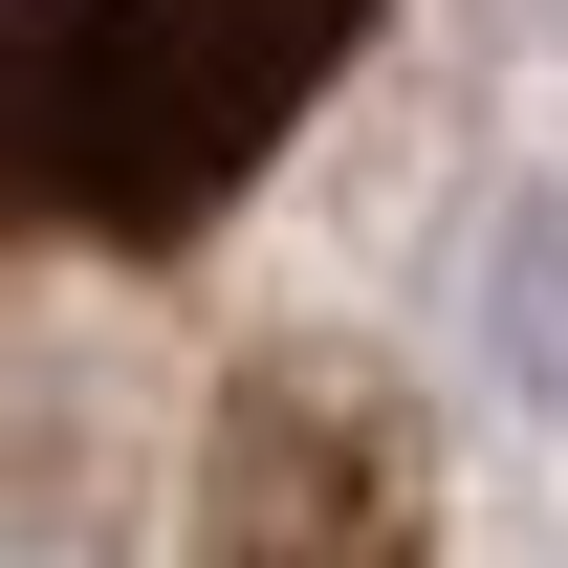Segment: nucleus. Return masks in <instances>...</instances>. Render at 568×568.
Masks as SVG:
<instances>
[{
  "label": "nucleus",
  "instance_id": "f03ea898",
  "mask_svg": "<svg viewBox=\"0 0 568 568\" xmlns=\"http://www.w3.org/2000/svg\"><path fill=\"white\" fill-rule=\"evenodd\" d=\"M175 568H416V437L351 372H241Z\"/></svg>",
  "mask_w": 568,
  "mask_h": 568
},
{
  "label": "nucleus",
  "instance_id": "f257e3e1",
  "mask_svg": "<svg viewBox=\"0 0 568 568\" xmlns=\"http://www.w3.org/2000/svg\"><path fill=\"white\" fill-rule=\"evenodd\" d=\"M351 44L372 0H0V241H197Z\"/></svg>",
  "mask_w": 568,
  "mask_h": 568
}]
</instances>
